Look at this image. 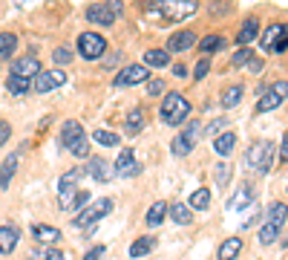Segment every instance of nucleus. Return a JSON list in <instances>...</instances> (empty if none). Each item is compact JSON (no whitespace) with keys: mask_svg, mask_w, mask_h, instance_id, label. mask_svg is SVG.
Instances as JSON below:
<instances>
[{"mask_svg":"<svg viewBox=\"0 0 288 260\" xmlns=\"http://www.w3.org/2000/svg\"><path fill=\"white\" fill-rule=\"evenodd\" d=\"M147 6L167 21H188L199 12V0H147Z\"/></svg>","mask_w":288,"mask_h":260,"instance_id":"1","label":"nucleus"},{"mask_svg":"<svg viewBox=\"0 0 288 260\" xmlns=\"http://www.w3.org/2000/svg\"><path fill=\"white\" fill-rule=\"evenodd\" d=\"M61 145H64L72 156H78V159H87L90 156V139H87V133L81 128V122H75V119L64 122V128H61Z\"/></svg>","mask_w":288,"mask_h":260,"instance_id":"2","label":"nucleus"},{"mask_svg":"<svg viewBox=\"0 0 288 260\" xmlns=\"http://www.w3.org/2000/svg\"><path fill=\"white\" fill-rule=\"evenodd\" d=\"M121 12H124L121 0H96V3H90L84 9V18L90 23H96V26H113Z\"/></svg>","mask_w":288,"mask_h":260,"instance_id":"3","label":"nucleus"},{"mask_svg":"<svg viewBox=\"0 0 288 260\" xmlns=\"http://www.w3.org/2000/svg\"><path fill=\"white\" fill-rule=\"evenodd\" d=\"M161 122H167V125H182L188 116H191V101L182 96V93H167V96L161 98Z\"/></svg>","mask_w":288,"mask_h":260,"instance_id":"4","label":"nucleus"},{"mask_svg":"<svg viewBox=\"0 0 288 260\" xmlns=\"http://www.w3.org/2000/svg\"><path fill=\"white\" fill-rule=\"evenodd\" d=\"M286 223H288V205L286 202H274V205L268 208L265 226L259 228V243H262V246H271V243L277 240V234L283 231Z\"/></svg>","mask_w":288,"mask_h":260,"instance_id":"5","label":"nucleus"},{"mask_svg":"<svg viewBox=\"0 0 288 260\" xmlns=\"http://www.w3.org/2000/svg\"><path fill=\"white\" fill-rule=\"evenodd\" d=\"M113 211V199H98V202H93L90 208H84L78 217H75V223L72 226L78 228V231H87V234H93L96 231V226H98V220H104L107 214Z\"/></svg>","mask_w":288,"mask_h":260,"instance_id":"6","label":"nucleus"},{"mask_svg":"<svg viewBox=\"0 0 288 260\" xmlns=\"http://www.w3.org/2000/svg\"><path fill=\"white\" fill-rule=\"evenodd\" d=\"M245 162L251 165L254 171H259V173H268V171H271V162H274V145H271V142H254V145L248 148Z\"/></svg>","mask_w":288,"mask_h":260,"instance_id":"7","label":"nucleus"},{"mask_svg":"<svg viewBox=\"0 0 288 260\" xmlns=\"http://www.w3.org/2000/svg\"><path fill=\"white\" fill-rule=\"evenodd\" d=\"M286 98H288V81H277V84H271V87L262 90V96L256 101V113H268V110L280 107Z\"/></svg>","mask_w":288,"mask_h":260,"instance_id":"8","label":"nucleus"},{"mask_svg":"<svg viewBox=\"0 0 288 260\" xmlns=\"http://www.w3.org/2000/svg\"><path fill=\"white\" fill-rule=\"evenodd\" d=\"M78 52H81V58L96 61V58H101L107 52V41L98 32H81L78 35Z\"/></svg>","mask_w":288,"mask_h":260,"instance_id":"9","label":"nucleus"},{"mask_svg":"<svg viewBox=\"0 0 288 260\" xmlns=\"http://www.w3.org/2000/svg\"><path fill=\"white\" fill-rule=\"evenodd\" d=\"M199 133H202V125H199V122H191L188 128L170 142V151H173L176 156H188V153L193 151V145L199 142Z\"/></svg>","mask_w":288,"mask_h":260,"instance_id":"10","label":"nucleus"},{"mask_svg":"<svg viewBox=\"0 0 288 260\" xmlns=\"http://www.w3.org/2000/svg\"><path fill=\"white\" fill-rule=\"evenodd\" d=\"M262 49L265 52H286L288 49V26L286 23H271L262 35Z\"/></svg>","mask_w":288,"mask_h":260,"instance_id":"11","label":"nucleus"},{"mask_svg":"<svg viewBox=\"0 0 288 260\" xmlns=\"http://www.w3.org/2000/svg\"><path fill=\"white\" fill-rule=\"evenodd\" d=\"M61 84H66V75L55 66V69H46V72H38L32 78V90L35 93H52L58 90Z\"/></svg>","mask_w":288,"mask_h":260,"instance_id":"12","label":"nucleus"},{"mask_svg":"<svg viewBox=\"0 0 288 260\" xmlns=\"http://www.w3.org/2000/svg\"><path fill=\"white\" fill-rule=\"evenodd\" d=\"M78 182H81V171H78V168L66 171L64 176H61V182H58L61 208H66V211H69V205H72V196H75V191H78Z\"/></svg>","mask_w":288,"mask_h":260,"instance_id":"13","label":"nucleus"},{"mask_svg":"<svg viewBox=\"0 0 288 260\" xmlns=\"http://www.w3.org/2000/svg\"><path fill=\"white\" fill-rule=\"evenodd\" d=\"M147 66L144 64H130L115 75V87H133V84H144L147 81Z\"/></svg>","mask_w":288,"mask_h":260,"instance_id":"14","label":"nucleus"},{"mask_svg":"<svg viewBox=\"0 0 288 260\" xmlns=\"http://www.w3.org/2000/svg\"><path fill=\"white\" fill-rule=\"evenodd\" d=\"M38 72H40L38 55H20V58L12 61V72H9V75H20V78H29V81H32Z\"/></svg>","mask_w":288,"mask_h":260,"instance_id":"15","label":"nucleus"},{"mask_svg":"<svg viewBox=\"0 0 288 260\" xmlns=\"http://www.w3.org/2000/svg\"><path fill=\"white\" fill-rule=\"evenodd\" d=\"M141 171V165L135 162V151H124L115 159V176H135Z\"/></svg>","mask_w":288,"mask_h":260,"instance_id":"16","label":"nucleus"},{"mask_svg":"<svg viewBox=\"0 0 288 260\" xmlns=\"http://www.w3.org/2000/svg\"><path fill=\"white\" fill-rule=\"evenodd\" d=\"M191 46H196V32H191V29L173 32V38H167V52H185Z\"/></svg>","mask_w":288,"mask_h":260,"instance_id":"17","label":"nucleus"},{"mask_svg":"<svg viewBox=\"0 0 288 260\" xmlns=\"http://www.w3.org/2000/svg\"><path fill=\"white\" fill-rule=\"evenodd\" d=\"M20 240V228L18 226H0V255H9Z\"/></svg>","mask_w":288,"mask_h":260,"instance_id":"18","label":"nucleus"},{"mask_svg":"<svg viewBox=\"0 0 288 260\" xmlns=\"http://www.w3.org/2000/svg\"><path fill=\"white\" fill-rule=\"evenodd\" d=\"M32 237L40 243V246H49V243H58L61 240V231L52 226H40V223H35L32 226Z\"/></svg>","mask_w":288,"mask_h":260,"instance_id":"19","label":"nucleus"},{"mask_svg":"<svg viewBox=\"0 0 288 260\" xmlns=\"http://www.w3.org/2000/svg\"><path fill=\"white\" fill-rule=\"evenodd\" d=\"M18 162H20V153H12V156H6V162L0 165V188L3 191L12 185V176L18 171Z\"/></svg>","mask_w":288,"mask_h":260,"instance_id":"20","label":"nucleus"},{"mask_svg":"<svg viewBox=\"0 0 288 260\" xmlns=\"http://www.w3.org/2000/svg\"><path fill=\"white\" fill-rule=\"evenodd\" d=\"M87 176H93L96 182H107V179H110V165L104 162L101 156H93V159L87 162Z\"/></svg>","mask_w":288,"mask_h":260,"instance_id":"21","label":"nucleus"},{"mask_svg":"<svg viewBox=\"0 0 288 260\" xmlns=\"http://www.w3.org/2000/svg\"><path fill=\"white\" fill-rule=\"evenodd\" d=\"M256 32H259V21H256L254 15H251V18H248V21L242 23L239 35H236V43H239V46H248V43H251V41L256 38Z\"/></svg>","mask_w":288,"mask_h":260,"instance_id":"22","label":"nucleus"},{"mask_svg":"<svg viewBox=\"0 0 288 260\" xmlns=\"http://www.w3.org/2000/svg\"><path fill=\"white\" fill-rule=\"evenodd\" d=\"M239 252H242V240L239 237H228L219 246V252H216V260H233Z\"/></svg>","mask_w":288,"mask_h":260,"instance_id":"23","label":"nucleus"},{"mask_svg":"<svg viewBox=\"0 0 288 260\" xmlns=\"http://www.w3.org/2000/svg\"><path fill=\"white\" fill-rule=\"evenodd\" d=\"M233 145H236V133H216V139H213V148H216V153L219 156H228L230 151H233Z\"/></svg>","mask_w":288,"mask_h":260,"instance_id":"24","label":"nucleus"},{"mask_svg":"<svg viewBox=\"0 0 288 260\" xmlns=\"http://www.w3.org/2000/svg\"><path fill=\"white\" fill-rule=\"evenodd\" d=\"M6 90H9L12 96H23V93L32 90V81H29V78H20V75H9V78H6Z\"/></svg>","mask_w":288,"mask_h":260,"instance_id":"25","label":"nucleus"},{"mask_svg":"<svg viewBox=\"0 0 288 260\" xmlns=\"http://www.w3.org/2000/svg\"><path fill=\"white\" fill-rule=\"evenodd\" d=\"M18 49V35L15 32H0V61L3 58H12Z\"/></svg>","mask_w":288,"mask_h":260,"instance_id":"26","label":"nucleus"},{"mask_svg":"<svg viewBox=\"0 0 288 260\" xmlns=\"http://www.w3.org/2000/svg\"><path fill=\"white\" fill-rule=\"evenodd\" d=\"M153 246H156V237H138V240L130 246V258H144V255L153 252Z\"/></svg>","mask_w":288,"mask_h":260,"instance_id":"27","label":"nucleus"},{"mask_svg":"<svg viewBox=\"0 0 288 260\" xmlns=\"http://www.w3.org/2000/svg\"><path fill=\"white\" fill-rule=\"evenodd\" d=\"M141 130H144V110H141V107H133L127 113V133L135 136V133H141Z\"/></svg>","mask_w":288,"mask_h":260,"instance_id":"28","label":"nucleus"},{"mask_svg":"<svg viewBox=\"0 0 288 260\" xmlns=\"http://www.w3.org/2000/svg\"><path fill=\"white\" fill-rule=\"evenodd\" d=\"M242 96H245V87L242 84H230L222 93V107H236L242 101Z\"/></svg>","mask_w":288,"mask_h":260,"instance_id":"29","label":"nucleus"},{"mask_svg":"<svg viewBox=\"0 0 288 260\" xmlns=\"http://www.w3.org/2000/svg\"><path fill=\"white\" fill-rule=\"evenodd\" d=\"M144 66H167L170 64V52L167 49H147L144 52Z\"/></svg>","mask_w":288,"mask_h":260,"instance_id":"30","label":"nucleus"},{"mask_svg":"<svg viewBox=\"0 0 288 260\" xmlns=\"http://www.w3.org/2000/svg\"><path fill=\"white\" fill-rule=\"evenodd\" d=\"M225 46V38L222 35H205L202 41H199V49L205 52V55H211V52H219Z\"/></svg>","mask_w":288,"mask_h":260,"instance_id":"31","label":"nucleus"},{"mask_svg":"<svg viewBox=\"0 0 288 260\" xmlns=\"http://www.w3.org/2000/svg\"><path fill=\"white\" fill-rule=\"evenodd\" d=\"M164 214H167V205H164V202H153V205L147 208V226H150V228L161 226Z\"/></svg>","mask_w":288,"mask_h":260,"instance_id":"32","label":"nucleus"},{"mask_svg":"<svg viewBox=\"0 0 288 260\" xmlns=\"http://www.w3.org/2000/svg\"><path fill=\"white\" fill-rule=\"evenodd\" d=\"M170 214H173V220H176L179 226H188V223L193 220L191 208H188L185 202H173V208H170Z\"/></svg>","mask_w":288,"mask_h":260,"instance_id":"33","label":"nucleus"},{"mask_svg":"<svg viewBox=\"0 0 288 260\" xmlns=\"http://www.w3.org/2000/svg\"><path fill=\"white\" fill-rule=\"evenodd\" d=\"M191 205L196 208V211H205V208L211 205V191H208V188L193 191V194H191Z\"/></svg>","mask_w":288,"mask_h":260,"instance_id":"34","label":"nucleus"},{"mask_svg":"<svg viewBox=\"0 0 288 260\" xmlns=\"http://www.w3.org/2000/svg\"><path fill=\"white\" fill-rule=\"evenodd\" d=\"M93 139H96L98 145H104V148H115V145L121 142V139H118L115 133H110V130H96V133H93Z\"/></svg>","mask_w":288,"mask_h":260,"instance_id":"35","label":"nucleus"},{"mask_svg":"<svg viewBox=\"0 0 288 260\" xmlns=\"http://www.w3.org/2000/svg\"><path fill=\"white\" fill-rule=\"evenodd\" d=\"M52 61L58 66H64V64H69L72 61V52L66 49V46H55V52H52Z\"/></svg>","mask_w":288,"mask_h":260,"instance_id":"36","label":"nucleus"},{"mask_svg":"<svg viewBox=\"0 0 288 260\" xmlns=\"http://www.w3.org/2000/svg\"><path fill=\"white\" fill-rule=\"evenodd\" d=\"M90 199H93L90 191H81V188H78L75 196H72V205H69V208H87V205H90Z\"/></svg>","mask_w":288,"mask_h":260,"instance_id":"37","label":"nucleus"},{"mask_svg":"<svg viewBox=\"0 0 288 260\" xmlns=\"http://www.w3.org/2000/svg\"><path fill=\"white\" fill-rule=\"evenodd\" d=\"M251 58H254V52H251L248 46H242V49H239V52L233 55V66H242V64H248Z\"/></svg>","mask_w":288,"mask_h":260,"instance_id":"38","label":"nucleus"},{"mask_svg":"<svg viewBox=\"0 0 288 260\" xmlns=\"http://www.w3.org/2000/svg\"><path fill=\"white\" fill-rule=\"evenodd\" d=\"M208 72H211V61H208V58H202V61L196 64V69H193V78H196V81H202Z\"/></svg>","mask_w":288,"mask_h":260,"instance_id":"39","label":"nucleus"},{"mask_svg":"<svg viewBox=\"0 0 288 260\" xmlns=\"http://www.w3.org/2000/svg\"><path fill=\"white\" fill-rule=\"evenodd\" d=\"M245 205H251V188H242L236 194V202H233V208H245Z\"/></svg>","mask_w":288,"mask_h":260,"instance_id":"40","label":"nucleus"},{"mask_svg":"<svg viewBox=\"0 0 288 260\" xmlns=\"http://www.w3.org/2000/svg\"><path fill=\"white\" fill-rule=\"evenodd\" d=\"M147 93H150V96H161V93H164V81L153 78V81L147 84Z\"/></svg>","mask_w":288,"mask_h":260,"instance_id":"41","label":"nucleus"},{"mask_svg":"<svg viewBox=\"0 0 288 260\" xmlns=\"http://www.w3.org/2000/svg\"><path fill=\"white\" fill-rule=\"evenodd\" d=\"M104 252H107V246H96V249H90V252L84 255V260H101Z\"/></svg>","mask_w":288,"mask_h":260,"instance_id":"42","label":"nucleus"},{"mask_svg":"<svg viewBox=\"0 0 288 260\" xmlns=\"http://www.w3.org/2000/svg\"><path fill=\"white\" fill-rule=\"evenodd\" d=\"M40 260H66V255L58 252V249H43V258Z\"/></svg>","mask_w":288,"mask_h":260,"instance_id":"43","label":"nucleus"},{"mask_svg":"<svg viewBox=\"0 0 288 260\" xmlns=\"http://www.w3.org/2000/svg\"><path fill=\"white\" fill-rule=\"evenodd\" d=\"M9 136H12V128H9V122H0V148L9 142Z\"/></svg>","mask_w":288,"mask_h":260,"instance_id":"44","label":"nucleus"},{"mask_svg":"<svg viewBox=\"0 0 288 260\" xmlns=\"http://www.w3.org/2000/svg\"><path fill=\"white\" fill-rule=\"evenodd\" d=\"M228 173H230V171H228V165H219V168H216V179H219V185L228 182Z\"/></svg>","mask_w":288,"mask_h":260,"instance_id":"45","label":"nucleus"},{"mask_svg":"<svg viewBox=\"0 0 288 260\" xmlns=\"http://www.w3.org/2000/svg\"><path fill=\"white\" fill-rule=\"evenodd\" d=\"M280 156H283V159L288 162V133L283 136V148H280Z\"/></svg>","mask_w":288,"mask_h":260,"instance_id":"46","label":"nucleus"},{"mask_svg":"<svg viewBox=\"0 0 288 260\" xmlns=\"http://www.w3.org/2000/svg\"><path fill=\"white\" fill-rule=\"evenodd\" d=\"M225 125H228V122H225V119H219V122H213V125H211V130H208V133H219Z\"/></svg>","mask_w":288,"mask_h":260,"instance_id":"47","label":"nucleus"},{"mask_svg":"<svg viewBox=\"0 0 288 260\" xmlns=\"http://www.w3.org/2000/svg\"><path fill=\"white\" fill-rule=\"evenodd\" d=\"M118 61H121V55L115 52V55H110V61H107V66H115V64H118Z\"/></svg>","mask_w":288,"mask_h":260,"instance_id":"48","label":"nucleus"},{"mask_svg":"<svg viewBox=\"0 0 288 260\" xmlns=\"http://www.w3.org/2000/svg\"><path fill=\"white\" fill-rule=\"evenodd\" d=\"M286 246H288V237H286Z\"/></svg>","mask_w":288,"mask_h":260,"instance_id":"49","label":"nucleus"}]
</instances>
